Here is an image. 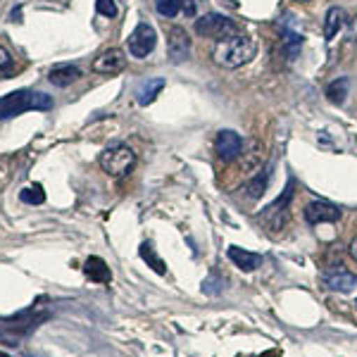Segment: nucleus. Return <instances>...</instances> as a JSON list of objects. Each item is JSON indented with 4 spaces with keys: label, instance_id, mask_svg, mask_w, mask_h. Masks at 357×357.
Returning a JSON list of instances; mask_svg holds the SVG:
<instances>
[{
    "label": "nucleus",
    "instance_id": "1",
    "mask_svg": "<svg viewBox=\"0 0 357 357\" xmlns=\"http://www.w3.org/2000/svg\"><path fill=\"white\" fill-rule=\"evenodd\" d=\"M255 41L250 36H243V33H234L229 38H222L217 41L215 50H212V60L217 62L224 69H236L243 67L255 57Z\"/></svg>",
    "mask_w": 357,
    "mask_h": 357
},
{
    "label": "nucleus",
    "instance_id": "2",
    "mask_svg": "<svg viewBox=\"0 0 357 357\" xmlns=\"http://www.w3.org/2000/svg\"><path fill=\"white\" fill-rule=\"evenodd\" d=\"M53 107V98L38 93V91H15L0 98V119H13L17 114L29 110H50Z\"/></svg>",
    "mask_w": 357,
    "mask_h": 357
},
{
    "label": "nucleus",
    "instance_id": "3",
    "mask_svg": "<svg viewBox=\"0 0 357 357\" xmlns=\"http://www.w3.org/2000/svg\"><path fill=\"white\" fill-rule=\"evenodd\" d=\"M134 165H136V153L129 146H124V143L110 146L100 153V167L110 176H126L134 169Z\"/></svg>",
    "mask_w": 357,
    "mask_h": 357
},
{
    "label": "nucleus",
    "instance_id": "4",
    "mask_svg": "<svg viewBox=\"0 0 357 357\" xmlns=\"http://www.w3.org/2000/svg\"><path fill=\"white\" fill-rule=\"evenodd\" d=\"M43 317H33V310H26V312H20L17 317H10L5 324H0V338H3L8 345H17L22 336H26L31 329H36V324Z\"/></svg>",
    "mask_w": 357,
    "mask_h": 357
},
{
    "label": "nucleus",
    "instance_id": "5",
    "mask_svg": "<svg viewBox=\"0 0 357 357\" xmlns=\"http://www.w3.org/2000/svg\"><path fill=\"white\" fill-rule=\"evenodd\" d=\"M195 33L205 38H217V41H222V38L234 36L236 24L229 17L210 13V15H203L200 20H195Z\"/></svg>",
    "mask_w": 357,
    "mask_h": 357
},
{
    "label": "nucleus",
    "instance_id": "6",
    "mask_svg": "<svg viewBox=\"0 0 357 357\" xmlns=\"http://www.w3.org/2000/svg\"><path fill=\"white\" fill-rule=\"evenodd\" d=\"M155 43H158L155 29L151 24H138L129 36V53H131V57L143 60V57H148L153 53Z\"/></svg>",
    "mask_w": 357,
    "mask_h": 357
},
{
    "label": "nucleus",
    "instance_id": "7",
    "mask_svg": "<svg viewBox=\"0 0 357 357\" xmlns=\"http://www.w3.org/2000/svg\"><path fill=\"white\" fill-rule=\"evenodd\" d=\"M93 72L96 74H119V72H124V67H126V55H124V50H119V48H107V50H102L100 55L93 60Z\"/></svg>",
    "mask_w": 357,
    "mask_h": 357
},
{
    "label": "nucleus",
    "instance_id": "8",
    "mask_svg": "<svg viewBox=\"0 0 357 357\" xmlns=\"http://www.w3.org/2000/svg\"><path fill=\"white\" fill-rule=\"evenodd\" d=\"M167 53H169L172 62H183L191 53V38H188L186 29L172 26L167 33Z\"/></svg>",
    "mask_w": 357,
    "mask_h": 357
},
{
    "label": "nucleus",
    "instance_id": "9",
    "mask_svg": "<svg viewBox=\"0 0 357 357\" xmlns=\"http://www.w3.org/2000/svg\"><path fill=\"white\" fill-rule=\"evenodd\" d=\"M215 148H217V155L224 160V162H231V160L241 158L243 153V138H241L236 131H220L217 134V141H215Z\"/></svg>",
    "mask_w": 357,
    "mask_h": 357
},
{
    "label": "nucleus",
    "instance_id": "10",
    "mask_svg": "<svg viewBox=\"0 0 357 357\" xmlns=\"http://www.w3.org/2000/svg\"><path fill=\"white\" fill-rule=\"evenodd\" d=\"M305 220L310 224H333L341 220V210L331 203H324V200H314L305 207Z\"/></svg>",
    "mask_w": 357,
    "mask_h": 357
},
{
    "label": "nucleus",
    "instance_id": "11",
    "mask_svg": "<svg viewBox=\"0 0 357 357\" xmlns=\"http://www.w3.org/2000/svg\"><path fill=\"white\" fill-rule=\"evenodd\" d=\"M324 284L329 286L331 291H341V293H350L357 286V276L353 272L343 267H336L331 272L324 274Z\"/></svg>",
    "mask_w": 357,
    "mask_h": 357
},
{
    "label": "nucleus",
    "instance_id": "12",
    "mask_svg": "<svg viewBox=\"0 0 357 357\" xmlns=\"http://www.w3.org/2000/svg\"><path fill=\"white\" fill-rule=\"evenodd\" d=\"M155 8L162 17H176L178 13L193 17L195 15V0H155Z\"/></svg>",
    "mask_w": 357,
    "mask_h": 357
},
{
    "label": "nucleus",
    "instance_id": "13",
    "mask_svg": "<svg viewBox=\"0 0 357 357\" xmlns=\"http://www.w3.org/2000/svg\"><path fill=\"white\" fill-rule=\"evenodd\" d=\"M229 260H231L238 269H243V272H255V269L260 267L262 257L257 255V252H248L243 248L231 245L229 248Z\"/></svg>",
    "mask_w": 357,
    "mask_h": 357
},
{
    "label": "nucleus",
    "instance_id": "14",
    "mask_svg": "<svg viewBox=\"0 0 357 357\" xmlns=\"http://www.w3.org/2000/svg\"><path fill=\"white\" fill-rule=\"evenodd\" d=\"M79 77H82V69L74 67V65H55V67L48 72L50 84H53V86H60V89H65V86L74 84Z\"/></svg>",
    "mask_w": 357,
    "mask_h": 357
},
{
    "label": "nucleus",
    "instance_id": "15",
    "mask_svg": "<svg viewBox=\"0 0 357 357\" xmlns=\"http://www.w3.org/2000/svg\"><path fill=\"white\" fill-rule=\"evenodd\" d=\"M84 274L89 276L91 281H96V284H110V279H112L110 267H107L100 257H89L84 264Z\"/></svg>",
    "mask_w": 357,
    "mask_h": 357
},
{
    "label": "nucleus",
    "instance_id": "16",
    "mask_svg": "<svg viewBox=\"0 0 357 357\" xmlns=\"http://www.w3.org/2000/svg\"><path fill=\"white\" fill-rule=\"evenodd\" d=\"M162 89H165V79H146V82H141L136 89L138 105H151Z\"/></svg>",
    "mask_w": 357,
    "mask_h": 357
},
{
    "label": "nucleus",
    "instance_id": "17",
    "mask_svg": "<svg viewBox=\"0 0 357 357\" xmlns=\"http://www.w3.org/2000/svg\"><path fill=\"white\" fill-rule=\"evenodd\" d=\"M343 20H345V15H343L341 8H331L329 13H326V20H324V36H326V41H331V38L336 36L338 31H341V29H343Z\"/></svg>",
    "mask_w": 357,
    "mask_h": 357
},
{
    "label": "nucleus",
    "instance_id": "18",
    "mask_svg": "<svg viewBox=\"0 0 357 357\" xmlns=\"http://www.w3.org/2000/svg\"><path fill=\"white\" fill-rule=\"evenodd\" d=\"M345 96H348V79H336V82H331L326 86V98H329L331 102H336V105H341L345 100Z\"/></svg>",
    "mask_w": 357,
    "mask_h": 357
},
{
    "label": "nucleus",
    "instance_id": "19",
    "mask_svg": "<svg viewBox=\"0 0 357 357\" xmlns=\"http://www.w3.org/2000/svg\"><path fill=\"white\" fill-rule=\"evenodd\" d=\"M20 198H22V203H26V205H41V203H45L43 186L41 183H33V186H29L20 193Z\"/></svg>",
    "mask_w": 357,
    "mask_h": 357
},
{
    "label": "nucleus",
    "instance_id": "20",
    "mask_svg": "<svg viewBox=\"0 0 357 357\" xmlns=\"http://www.w3.org/2000/svg\"><path fill=\"white\" fill-rule=\"evenodd\" d=\"M141 257H143L146 262H151V267H153L158 274H165V272H167V269H165V262L160 260L158 255H155V250H153V245H151V243H143V245H141Z\"/></svg>",
    "mask_w": 357,
    "mask_h": 357
},
{
    "label": "nucleus",
    "instance_id": "21",
    "mask_svg": "<svg viewBox=\"0 0 357 357\" xmlns=\"http://www.w3.org/2000/svg\"><path fill=\"white\" fill-rule=\"evenodd\" d=\"M15 74V57L10 55V50L5 45H0V77L8 79Z\"/></svg>",
    "mask_w": 357,
    "mask_h": 357
},
{
    "label": "nucleus",
    "instance_id": "22",
    "mask_svg": "<svg viewBox=\"0 0 357 357\" xmlns=\"http://www.w3.org/2000/svg\"><path fill=\"white\" fill-rule=\"evenodd\" d=\"M267 174H257L255 178H252L250 183H248L245 186V191H248V195H250V198H260V195L264 193V188H267Z\"/></svg>",
    "mask_w": 357,
    "mask_h": 357
},
{
    "label": "nucleus",
    "instance_id": "23",
    "mask_svg": "<svg viewBox=\"0 0 357 357\" xmlns=\"http://www.w3.org/2000/svg\"><path fill=\"white\" fill-rule=\"evenodd\" d=\"M96 10L102 17H114V15H117V5H114V0H96Z\"/></svg>",
    "mask_w": 357,
    "mask_h": 357
},
{
    "label": "nucleus",
    "instance_id": "24",
    "mask_svg": "<svg viewBox=\"0 0 357 357\" xmlns=\"http://www.w3.org/2000/svg\"><path fill=\"white\" fill-rule=\"evenodd\" d=\"M348 250H350V257H353V260L357 262V236H355L353 241H350V248H348Z\"/></svg>",
    "mask_w": 357,
    "mask_h": 357
},
{
    "label": "nucleus",
    "instance_id": "25",
    "mask_svg": "<svg viewBox=\"0 0 357 357\" xmlns=\"http://www.w3.org/2000/svg\"><path fill=\"white\" fill-rule=\"evenodd\" d=\"M298 3H307V0H298Z\"/></svg>",
    "mask_w": 357,
    "mask_h": 357
},
{
    "label": "nucleus",
    "instance_id": "26",
    "mask_svg": "<svg viewBox=\"0 0 357 357\" xmlns=\"http://www.w3.org/2000/svg\"><path fill=\"white\" fill-rule=\"evenodd\" d=\"M0 357H8V355H5V353H0Z\"/></svg>",
    "mask_w": 357,
    "mask_h": 357
}]
</instances>
